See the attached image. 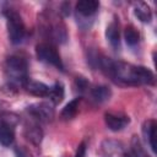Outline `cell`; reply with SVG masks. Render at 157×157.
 I'll return each instance as SVG.
<instances>
[{
  "instance_id": "6da1fadb",
  "label": "cell",
  "mask_w": 157,
  "mask_h": 157,
  "mask_svg": "<svg viewBox=\"0 0 157 157\" xmlns=\"http://www.w3.org/2000/svg\"><path fill=\"white\" fill-rule=\"evenodd\" d=\"M97 67L107 74L114 82L123 86H153L156 82L155 74L145 66L134 65L125 61H114L101 54Z\"/></svg>"
},
{
  "instance_id": "7a4b0ae2",
  "label": "cell",
  "mask_w": 157,
  "mask_h": 157,
  "mask_svg": "<svg viewBox=\"0 0 157 157\" xmlns=\"http://www.w3.org/2000/svg\"><path fill=\"white\" fill-rule=\"evenodd\" d=\"M5 75L9 81V86L25 87L28 78V63L22 55H10L5 61Z\"/></svg>"
},
{
  "instance_id": "3957f363",
  "label": "cell",
  "mask_w": 157,
  "mask_h": 157,
  "mask_svg": "<svg viewBox=\"0 0 157 157\" xmlns=\"http://www.w3.org/2000/svg\"><path fill=\"white\" fill-rule=\"evenodd\" d=\"M39 29L42 34L53 43H65L67 39V32L64 22L54 15L42 13L39 16Z\"/></svg>"
},
{
  "instance_id": "277c9868",
  "label": "cell",
  "mask_w": 157,
  "mask_h": 157,
  "mask_svg": "<svg viewBox=\"0 0 157 157\" xmlns=\"http://www.w3.org/2000/svg\"><path fill=\"white\" fill-rule=\"evenodd\" d=\"M6 17L7 36L12 44H21L26 38V26L22 16L15 9H6L4 11Z\"/></svg>"
},
{
  "instance_id": "5b68a950",
  "label": "cell",
  "mask_w": 157,
  "mask_h": 157,
  "mask_svg": "<svg viewBox=\"0 0 157 157\" xmlns=\"http://www.w3.org/2000/svg\"><path fill=\"white\" fill-rule=\"evenodd\" d=\"M36 55H37L38 60H40L45 64H49L61 71L64 70V64H63L61 56L53 44L47 43V42L37 44L36 45Z\"/></svg>"
},
{
  "instance_id": "8992f818",
  "label": "cell",
  "mask_w": 157,
  "mask_h": 157,
  "mask_svg": "<svg viewBox=\"0 0 157 157\" xmlns=\"http://www.w3.org/2000/svg\"><path fill=\"white\" fill-rule=\"evenodd\" d=\"M29 117L39 123H49L54 118V108L52 103L48 102H38L29 104L26 109Z\"/></svg>"
},
{
  "instance_id": "52a82bcc",
  "label": "cell",
  "mask_w": 157,
  "mask_h": 157,
  "mask_svg": "<svg viewBox=\"0 0 157 157\" xmlns=\"http://www.w3.org/2000/svg\"><path fill=\"white\" fill-rule=\"evenodd\" d=\"M104 123L107 128L112 131H120L130 124V118L123 113L107 112L104 114Z\"/></svg>"
},
{
  "instance_id": "ba28073f",
  "label": "cell",
  "mask_w": 157,
  "mask_h": 157,
  "mask_svg": "<svg viewBox=\"0 0 157 157\" xmlns=\"http://www.w3.org/2000/svg\"><path fill=\"white\" fill-rule=\"evenodd\" d=\"M98 9L99 1L96 0H80L75 6L77 18H90L98 11Z\"/></svg>"
},
{
  "instance_id": "9c48e42d",
  "label": "cell",
  "mask_w": 157,
  "mask_h": 157,
  "mask_svg": "<svg viewBox=\"0 0 157 157\" xmlns=\"http://www.w3.org/2000/svg\"><path fill=\"white\" fill-rule=\"evenodd\" d=\"M105 38L113 49L118 50L120 48V25H119V21L117 17H114V20L107 26Z\"/></svg>"
},
{
  "instance_id": "30bf717a",
  "label": "cell",
  "mask_w": 157,
  "mask_h": 157,
  "mask_svg": "<svg viewBox=\"0 0 157 157\" xmlns=\"http://www.w3.org/2000/svg\"><path fill=\"white\" fill-rule=\"evenodd\" d=\"M25 137L33 144L34 146H39L42 140H43V130L40 129V126L37 124V121H31L27 123L25 125V130H23Z\"/></svg>"
},
{
  "instance_id": "8fae6325",
  "label": "cell",
  "mask_w": 157,
  "mask_h": 157,
  "mask_svg": "<svg viewBox=\"0 0 157 157\" xmlns=\"http://www.w3.org/2000/svg\"><path fill=\"white\" fill-rule=\"evenodd\" d=\"M156 128L157 124L153 119L146 120L142 125V135L153 153L156 152Z\"/></svg>"
},
{
  "instance_id": "7c38bea8",
  "label": "cell",
  "mask_w": 157,
  "mask_h": 157,
  "mask_svg": "<svg viewBox=\"0 0 157 157\" xmlns=\"http://www.w3.org/2000/svg\"><path fill=\"white\" fill-rule=\"evenodd\" d=\"M15 125L1 120L0 121V144L5 147L12 145L13 140H15Z\"/></svg>"
},
{
  "instance_id": "4fadbf2b",
  "label": "cell",
  "mask_w": 157,
  "mask_h": 157,
  "mask_svg": "<svg viewBox=\"0 0 157 157\" xmlns=\"http://www.w3.org/2000/svg\"><path fill=\"white\" fill-rule=\"evenodd\" d=\"M25 88L32 96H36V97H45L47 98L48 94H49L50 86H48V85H45L43 82H39V81L28 80L27 83L25 85Z\"/></svg>"
},
{
  "instance_id": "5bb4252c",
  "label": "cell",
  "mask_w": 157,
  "mask_h": 157,
  "mask_svg": "<svg viewBox=\"0 0 157 157\" xmlns=\"http://www.w3.org/2000/svg\"><path fill=\"white\" fill-rule=\"evenodd\" d=\"M90 94H91V99L93 102L103 103V102H105V101H108L110 98L112 91L105 85H98V86L90 87Z\"/></svg>"
},
{
  "instance_id": "9a60e30c",
  "label": "cell",
  "mask_w": 157,
  "mask_h": 157,
  "mask_svg": "<svg viewBox=\"0 0 157 157\" xmlns=\"http://www.w3.org/2000/svg\"><path fill=\"white\" fill-rule=\"evenodd\" d=\"M134 13L142 23H150L152 21V10L148 4L137 1L134 4Z\"/></svg>"
},
{
  "instance_id": "2e32d148",
  "label": "cell",
  "mask_w": 157,
  "mask_h": 157,
  "mask_svg": "<svg viewBox=\"0 0 157 157\" xmlns=\"http://www.w3.org/2000/svg\"><path fill=\"white\" fill-rule=\"evenodd\" d=\"M65 96V90H64V85L61 82H55L53 86H50L49 88V94L47 98H49L50 103L53 105L59 104Z\"/></svg>"
},
{
  "instance_id": "e0dca14e",
  "label": "cell",
  "mask_w": 157,
  "mask_h": 157,
  "mask_svg": "<svg viewBox=\"0 0 157 157\" xmlns=\"http://www.w3.org/2000/svg\"><path fill=\"white\" fill-rule=\"evenodd\" d=\"M78 104H80V97H76V98L71 99V101L63 108V110H61V113H60L61 119H63V120H70V119H72V118L76 115L77 110H78Z\"/></svg>"
},
{
  "instance_id": "ac0fdd59",
  "label": "cell",
  "mask_w": 157,
  "mask_h": 157,
  "mask_svg": "<svg viewBox=\"0 0 157 157\" xmlns=\"http://www.w3.org/2000/svg\"><path fill=\"white\" fill-rule=\"evenodd\" d=\"M124 39L129 47H135L140 42V33L132 25H129L124 29Z\"/></svg>"
},
{
  "instance_id": "d6986e66",
  "label": "cell",
  "mask_w": 157,
  "mask_h": 157,
  "mask_svg": "<svg viewBox=\"0 0 157 157\" xmlns=\"http://www.w3.org/2000/svg\"><path fill=\"white\" fill-rule=\"evenodd\" d=\"M132 157H151L146 150L144 148L140 139L137 136H132L131 139V151H130Z\"/></svg>"
},
{
  "instance_id": "ffe728a7",
  "label": "cell",
  "mask_w": 157,
  "mask_h": 157,
  "mask_svg": "<svg viewBox=\"0 0 157 157\" xmlns=\"http://www.w3.org/2000/svg\"><path fill=\"white\" fill-rule=\"evenodd\" d=\"M75 87L78 91V93L83 94L90 90V82L83 76H77L75 78Z\"/></svg>"
},
{
  "instance_id": "44dd1931",
  "label": "cell",
  "mask_w": 157,
  "mask_h": 157,
  "mask_svg": "<svg viewBox=\"0 0 157 157\" xmlns=\"http://www.w3.org/2000/svg\"><path fill=\"white\" fill-rule=\"evenodd\" d=\"M86 152H87V144H86V141H82L77 146L75 157H86Z\"/></svg>"
},
{
  "instance_id": "7402d4cb",
  "label": "cell",
  "mask_w": 157,
  "mask_h": 157,
  "mask_svg": "<svg viewBox=\"0 0 157 157\" xmlns=\"http://www.w3.org/2000/svg\"><path fill=\"white\" fill-rule=\"evenodd\" d=\"M59 12H60V15H61L63 17L69 16V15H70V2H67V1L63 2V4L60 5V10H59Z\"/></svg>"
},
{
  "instance_id": "603a6c76",
  "label": "cell",
  "mask_w": 157,
  "mask_h": 157,
  "mask_svg": "<svg viewBox=\"0 0 157 157\" xmlns=\"http://www.w3.org/2000/svg\"><path fill=\"white\" fill-rule=\"evenodd\" d=\"M15 155L16 157H31V153L23 147H17L15 150Z\"/></svg>"
},
{
  "instance_id": "cb8c5ba5",
  "label": "cell",
  "mask_w": 157,
  "mask_h": 157,
  "mask_svg": "<svg viewBox=\"0 0 157 157\" xmlns=\"http://www.w3.org/2000/svg\"><path fill=\"white\" fill-rule=\"evenodd\" d=\"M121 157H132V156H131L130 152H123L121 153Z\"/></svg>"
}]
</instances>
